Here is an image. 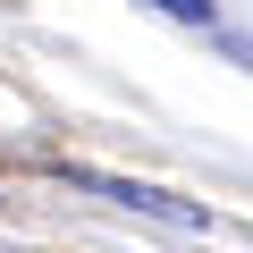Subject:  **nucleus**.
Segmentation results:
<instances>
[{
    "instance_id": "f257e3e1",
    "label": "nucleus",
    "mask_w": 253,
    "mask_h": 253,
    "mask_svg": "<svg viewBox=\"0 0 253 253\" xmlns=\"http://www.w3.org/2000/svg\"><path fill=\"white\" fill-rule=\"evenodd\" d=\"M76 186H93V194H110V203H126V211H152V219H177V228H194L203 211H186V203H169V194H152V186H126V177H76Z\"/></svg>"
},
{
    "instance_id": "f03ea898",
    "label": "nucleus",
    "mask_w": 253,
    "mask_h": 253,
    "mask_svg": "<svg viewBox=\"0 0 253 253\" xmlns=\"http://www.w3.org/2000/svg\"><path fill=\"white\" fill-rule=\"evenodd\" d=\"M152 9H161V17H186V26H203V17H211V0H152Z\"/></svg>"
}]
</instances>
